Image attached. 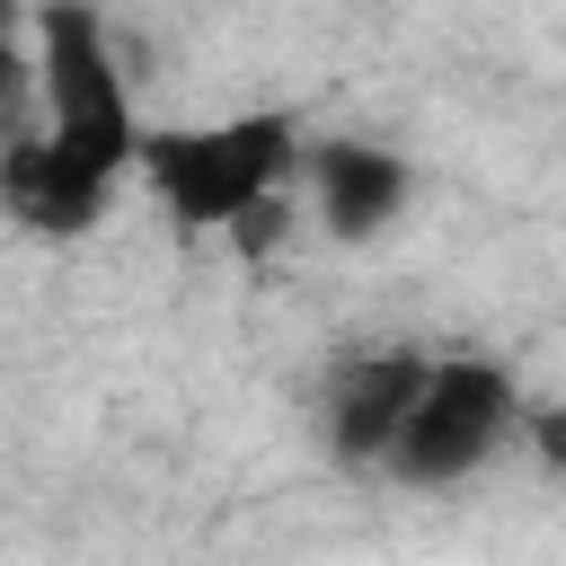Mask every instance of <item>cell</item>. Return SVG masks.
Listing matches in <instances>:
<instances>
[{
	"instance_id": "obj_1",
	"label": "cell",
	"mask_w": 566,
	"mask_h": 566,
	"mask_svg": "<svg viewBox=\"0 0 566 566\" xmlns=\"http://www.w3.org/2000/svg\"><path fill=\"white\" fill-rule=\"evenodd\" d=\"M133 168L150 177V195H159L186 230H230L248 203L283 195V177L301 168V133H292V115L177 124V133H142Z\"/></svg>"
},
{
	"instance_id": "obj_2",
	"label": "cell",
	"mask_w": 566,
	"mask_h": 566,
	"mask_svg": "<svg viewBox=\"0 0 566 566\" xmlns=\"http://www.w3.org/2000/svg\"><path fill=\"white\" fill-rule=\"evenodd\" d=\"M35 88L53 115L44 142L115 186L142 150V124H133V88H124V62H115L97 9H44L35 18Z\"/></svg>"
},
{
	"instance_id": "obj_3",
	"label": "cell",
	"mask_w": 566,
	"mask_h": 566,
	"mask_svg": "<svg viewBox=\"0 0 566 566\" xmlns=\"http://www.w3.org/2000/svg\"><path fill=\"white\" fill-rule=\"evenodd\" d=\"M513 424H522L513 371L486 363V354H442V363L424 371L398 442L380 451V469H389L398 486H460V478H478V469L513 442Z\"/></svg>"
},
{
	"instance_id": "obj_4",
	"label": "cell",
	"mask_w": 566,
	"mask_h": 566,
	"mask_svg": "<svg viewBox=\"0 0 566 566\" xmlns=\"http://www.w3.org/2000/svg\"><path fill=\"white\" fill-rule=\"evenodd\" d=\"M424 371H433V354H416V345L345 354L336 380H327V451H336L345 469H380V451L398 442V424H407Z\"/></svg>"
},
{
	"instance_id": "obj_5",
	"label": "cell",
	"mask_w": 566,
	"mask_h": 566,
	"mask_svg": "<svg viewBox=\"0 0 566 566\" xmlns=\"http://www.w3.org/2000/svg\"><path fill=\"white\" fill-rule=\"evenodd\" d=\"M301 168H310L327 239H380L416 195V168L380 142H318V150H301Z\"/></svg>"
},
{
	"instance_id": "obj_6",
	"label": "cell",
	"mask_w": 566,
	"mask_h": 566,
	"mask_svg": "<svg viewBox=\"0 0 566 566\" xmlns=\"http://www.w3.org/2000/svg\"><path fill=\"white\" fill-rule=\"evenodd\" d=\"M106 195H115V186H106V177H88L80 159H62L44 133L0 150V203H9L27 230H44V239H80V230H97Z\"/></svg>"
},
{
	"instance_id": "obj_7",
	"label": "cell",
	"mask_w": 566,
	"mask_h": 566,
	"mask_svg": "<svg viewBox=\"0 0 566 566\" xmlns=\"http://www.w3.org/2000/svg\"><path fill=\"white\" fill-rule=\"evenodd\" d=\"M283 230H292V203H283V195H265V203H248V212L230 221V239H239L248 256H265V248H274Z\"/></svg>"
}]
</instances>
